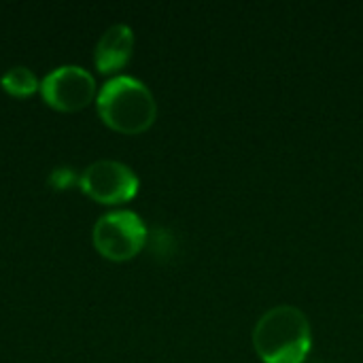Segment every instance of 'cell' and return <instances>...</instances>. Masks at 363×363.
<instances>
[{"label": "cell", "mask_w": 363, "mask_h": 363, "mask_svg": "<svg viewBox=\"0 0 363 363\" xmlns=\"http://www.w3.org/2000/svg\"><path fill=\"white\" fill-rule=\"evenodd\" d=\"M0 85H2L4 91H9L11 96H17V98H26V96L34 94L36 89H40V83L36 81V74L26 66L9 68L0 77Z\"/></svg>", "instance_id": "obj_7"}, {"label": "cell", "mask_w": 363, "mask_h": 363, "mask_svg": "<svg viewBox=\"0 0 363 363\" xmlns=\"http://www.w3.org/2000/svg\"><path fill=\"white\" fill-rule=\"evenodd\" d=\"M79 187L100 204H123L138 194V177L123 162L98 160L83 170Z\"/></svg>", "instance_id": "obj_4"}, {"label": "cell", "mask_w": 363, "mask_h": 363, "mask_svg": "<svg viewBox=\"0 0 363 363\" xmlns=\"http://www.w3.org/2000/svg\"><path fill=\"white\" fill-rule=\"evenodd\" d=\"M134 49V32L128 23H115L111 26L98 40L96 51H94V62L96 68L104 74L121 70Z\"/></svg>", "instance_id": "obj_6"}, {"label": "cell", "mask_w": 363, "mask_h": 363, "mask_svg": "<svg viewBox=\"0 0 363 363\" xmlns=\"http://www.w3.org/2000/svg\"><path fill=\"white\" fill-rule=\"evenodd\" d=\"M96 106L102 121L121 134H140L153 125L157 104L151 89L136 77L117 74L96 94Z\"/></svg>", "instance_id": "obj_2"}, {"label": "cell", "mask_w": 363, "mask_h": 363, "mask_svg": "<svg viewBox=\"0 0 363 363\" xmlns=\"http://www.w3.org/2000/svg\"><path fill=\"white\" fill-rule=\"evenodd\" d=\"M91 238L100 255L113 262H125L145 247L147 228L134 211L119 208L102 215L94 223Z\"/></svg>", "instance_id": "obj_3"}, {"label": "cell", "mask_w": 363, "mask_h": 363, "mask_svg": "<svg viewBox=\"0 0 363 363\" xmlns=\"http://www.w3.org/2000/svg\"><path fill=\"white\" fill-rule=\"evenodd\" d=\"M43 100L57 111H79L96 96V81L89 70L66 64L51 70L40 81Z\"/></svg>", "instance_id": "obj_5"}, {"label": "cell", "mask_w": 363, "mask_h": 363, "mask_svg": "<svg viewBox=\"0 0 363 363\" xmlns=\"http://www.w3.org/2000/svg\"><path fill=\"white\" fill-rule=\"evenodd\" d=\"M253 347L266 363H302L313 347L308 317L289 304L270 308L253 330Z\"/></svg>", "instance_id": "obj_1"}, {"label": "cell", "mask_w": 363, "mask_h": 363, "mask_svg": "<svg viewBox=\"0 0 363 363\" xmlns=\"http://www.w3.org/2000/svg\"><path fill=\"white\" fill-rule=\"evenodd\" d=\"M77 181V174L70 168H55L49 177V183L57 189H66Z\"/></svg>", "instance_id": "obj_8"}]
</instances>
